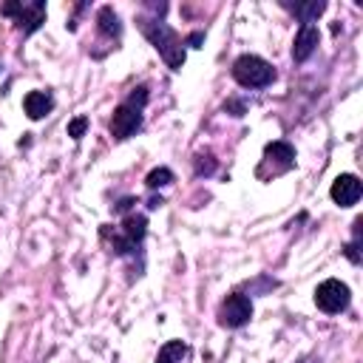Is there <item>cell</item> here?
I'll return each mask as SVG.
<instances>
[{"label":"cell","mask_w":363,"mask_h":363,"mask_svg":"<svg viewBox=\"0 0 363 363\" xmlns=\"http://www.w3.org/2000/svg\"><path fill=\"white\" fill-rule=\"evenodd\" d=\"M145 233H147V218H145L142 213H128L119 227L111 230V224H105V227L99 230V235L111 244V252H113V255L139 261V267H145V255H142Z\"/></svg>","instance_id":"cell-1"},{"label":"cell","mask_w":363,"mask_h":363,"mask_svg":"<svg viewBox=\"0 0 363 363\" xmlns=\"http://www.w3.org/2000/svg\"><path fill=\"white\" fill-rule=\"evenodd\" d=\"M136 26H139V31L150 40V45L159 51V57L167 62V68L182 71V65H184V43H182V37H179L164 20H159V17H145V14H139V17H136Z\"/></svg>","instance_id":"cell-2"},{"label":"cell","mask_w":363,"mask_h":363,"mask_svg":"<svg viewBox=\"0 0 363 363\" xmlns=\"http://www.w3.org/2000/svg\"><path fill=\"white\" fill-rule=\"evenodd\" d=\"M147 105V88L145 85H136L128 99H122L116 108H113V116H111V136L113 139H128L133 136L136 130H142V111Z\"/></svg>","instance_id":"cell-3"},{"label":"cell","mask_w":363,"mask_h":363,"mask_svg":"<svg viewBox=\"0 0 363 363\" xmlns=\"http://www.w3.org/2000/svg\"><path fill=\"white\" fill-rule=\"evenodd\" d=\"M233 79L241 88H267L275 79V68L258 54H241L233 62Z\"/></svg>","instance_id":"cell-4"},{"label":"cell","mask_w":363,"mask_h":363,"mask_svg":"<svg viewBox=\"0 0 363 363\" xmlns=\"http://www.w3.org/2000/svg\"><path fill=\"white\" fill-rule=\"evenodd\" d=\"M0 14L11 17L17 28L23 31V37H28L45 23V3L43 0H9L0 6Z\"/></svg>","instance_id":"cell-5"},{"label":"cell","mask_w":363,"mask_h":363,"mask_svg":"<svg viewBox=\"0 0 363 363\" xmlns=\"http://www.w3.org/2000/svg\"><path fill=\"white\" fill-rule=\"evenodd\" d=\"M349 301H352V292H349V286H346L343 281H337V278H326V281H320V284L315 286V303H318V309L326 312V315L343 312V309L349 306Z\"/></svg>","instance_id":"cell-6"},{"label":"cell","mask_w":363,"mask_h":363,"mask_svg":"<svg viewBox=\"0 0 363 363\" xmlns=\"http://www.w3.org/2000/svg\"><path fill=\"white\" fill-rule=\"evenodd\" d=\"M252 318V301L244 292H230L218 306V326L224 329H241Z\"/></svg>","instance_id":"cell-7"},{"label":"cell","mask_w":363,"mask_h":363,"mask_svg":"<svg viewBox=\"0 0 363 363\" xmlns=\"http://www.w3.org/2000/svg\"><path fill=\"white\" fill-rule=\"evenodd\" d=\"M267 167H272V176H281V173L292 170V167H295V147H292L289 142H284V139L269 142V145L264 147V159H261L258 176H261Z\"/></svg>","instance_id":"cell-8"},{"label":"cell","mask_w":363,"mask_h":363,"mask_svg":"<svg viewBox=\"0 0 363 363\" xmlns=\"http://www.w3.org/2000/svg\"><path fill=\"white\" fill-rule=\"evenodd\" d=\"M329 196H332V201H335L337 207H352V204L360 201L363 184H360V179H357L354 173H340V176L332 182Z\"/></svg>","instance_id":"cell-9"},{"label":"cell","mask_w":363,"mask_h":363,"mask_svg":"<svg viewBox=\"0 0 363 363\" xmlns=\"http://www.w3.org/2000/svg\"><path fill=\"white\" fill-rule=\"evenodd\" d=\"M318 43H320V31L315 26H301L298 34H295V43H292V60L295 62H306L315 54Z\"/></svg>","instance_id":"cell-10"},{"label":"cell","mask_w":363,"mask_h":363,"mask_svg":"<svg viewBox=\"0 0 363 363\" xmlns=\"http://www.w3.org/2000/svg\"><path fill=\"white\" fill-rule=\"evenodd\" d=\"M96 31H99V37H105L111 43L122 37V20L113 11V6H99V11H96Z\"/></svg>","instance_id":"cell-11"},{"label":"cell","mask_w":363,"mask_h":363,"mask_svg":"<svg viewBox=\"0 0 363 363\" xmlns=\"http://www.w3.org/2000/svg\"><path fill=\"white\" fill-rule=\"evenodd\" d=\"M23 108H26V116L37 122V119H43V116L51 113V108H54V96H51L48 91H28L26 99H23Z\"/></svg>","instance_id":"cell-12"},{"label":"cell","mask_w":363,"mask_h":363,"mask_svg":"<svg viewBox=\"0 0 363 363\" xmlns=\"http://www.w3.org/2000/svg\"><path fill=\"white\" fill-rule=\"evenodd\" d=\"M284 9H289L303 26H312V20H318L326 11L323 0H309V3H284Z\"/></svg>","instance_id":"cell-13"},{"label":"cell","mask_w":363,"mask_h":363,"mask_svg":"<svg viewBox=\"0 0 363 363\" xmlns=\"http://www.w3.org/2000/svg\"><path fill=\"white\" fill-rule=\"evenodd\" d=\"M184 354H187V343L184 340H167L156 352V363H182Z\"/></svg>","instance_id":"cell-14"},{"label":"cell","mask_w":363,"mask_h":363,"mask_svg":"<svg viewBox=\"0 0 363 363\" xmlns=\"http://www.w3.org/2000/svg\"><path fill=\"white\" fill-rule=\"evenodd\" d=\"M173 179H176V176H173V170L162 164V167H153V170L145 176V187H147V190H159V187L173 184Z\"/></svg>","instance_id":"cell-15"},{"label":"cell","mask_w":363,"mask_h":363,"mask_svg":"<svg viewBox=\"0 0 363 363\" xmlns=\"http://www.w3.org/2000/svg\"><path fill=\"white\" fill-rule=\"evenodd\" d=\"M360 227H363V221L357 218V221H354V238L343 247V252H346V258H349L352 264H360Z\"/></svg>","instance_id":"cell-16"},{"label":"cell","mask_w":363,"mask_h":363,"mask_svg":"<svg viewBox=\"0 0 363 363\" xmlns=\"http://www.w3.org/2000/svg\"><path fill=\"white\" fill-rule=\"evenodd\" d=\"M216 170V159L210 153H199L196 156V176H210Z\"/></svg>","instance_id":"cell-17"},{"label":"cell","mask_w":363,"mask_h":363,"mask_svg":"<svg viewBox=\"0 0 363 363\" xmlns=\"http://www.w3.org/2000/svg\"><path fill=\"white\" fill-rule=\"evenodd\" d=\"M85 130H88V116H74L71 122H68V136L71 139H82L85 136Z\"/></svg>","instance_id":"cell-18"},{"label":"cell","mask_w":363,"mask_h":363,"mask_svg":"<svg viewBox=\"0 0 363 363\" xmlns=\"http://www.w3.org/2000/svg\"><path fill=\"white\" fill-rule=\"evenodd\" d=\"M224 111H227V113H233V116H244V111H247V105H244L241 99H230V102L224 105Z\"/></svg>","instance_id":"cell-19"},{"label":"cell","mask_w":363,"mask_h":363,"mask_svg":"<svg viewBox=\"0 0 363 363\" xmlns=\"http://www.w3.org/2000/svg\"><path fill=\"white\" fill-rule=\"evenodd\" d=\"M201 40H204V34H201V31H193L184 43H187V45H193V48H199V43H201Z\"/></svg>","instance_id":"cell-20"},{"label":"cell","mask_w":363,"mask_h":363,"mask_svg":"<svg viewBox=\"0 0 363 363\" xmlns=\"http://www.w3.org/2000/svg\"><path fill=\"white\" fill-rule=\"evenodd\" d=\"M0 68H3V62H0Z\"/></svg>","instance_id":"cell-21"}]
</instances>
